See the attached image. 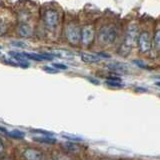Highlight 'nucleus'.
Here are the masks:
<instances>
[{"instance_id": "nucleus-21", "label": "nucleus", "mask_w": 160, "mask_h": 160, "mask_svg": "<svg viewBox=\"0 0 160 160\" xmlns=\"http://www.w3.org/2000/svg\"><path fill=\"white\" fill-rule=\"evenodd\" d=\"M43 69H44V71H46L48 73H57L58 72L57 69H54L53 67H49V66H44Z\"/></svg>"}, {"instance_id": "nucleus-4", "label": "nucleus", "mask_w": 160, "mask_h": 160, "mask_svg": "<svg viewBox=\"0 0 160 160\" xmlns=\"http://www.w3.org/2000/svg\"><path fill=\"white\" fill-rule=\"evenodd\" d=\"M58 22H59L58 12L54 9H48L44 14V23L46 25V27L53 30L57 27Z\"/></svg>"}, {"instance_id": "nucleus-14", "label": "nucleus", "mask_w": 160, "mask_h": 160, "mask_svg": "<svg viewBox=\"0 0 160 160\" xmlns=\"http://www.w3.org/2000/svg\"><path fill=\"white\" fill-rule=\"evenodd\" d=\"M106 84L109 87H114V88H121L123 87V85L120 83V81H115V80H107Z\"/></svg>"}, {"instance_id": "nucleus-9", "label": "nucleus", "mask_w": 160, "mask_h": 160, "mask_svg": "<svg viewBox=\"0 0 160 160\" xmlns=\"http://www.w3.org/2000/svg\"><path fill=\"white\" fill-rule=\"evenodd\" d=\"M24 156L26 157L27 160H40L41 155L38 151L33 149H27L26 151L24 152Z\"/></svg>"}, {"instance_id": "nucleus-23", "label": "nucleus", "mask_w": 160, "mask_h": 160, "mask_svg": "<svg viewBox=\"0 0 160 160\" xmlns=\"http://www.w3.org/2000/svg\"><path fill=\"white\" fill-rule=\"evenodd\" d=\"M31 132H36V133H41L44 135H52L51 132H48V131H44V130H31Z\"/></svg>"}, {"instance_id": "nucleus-20", "label": "nucleus", "mask_w": 160, "mask_h": 160, "mask_svg": "<svg viewBox=\"0 0 160 160\" xmlns=\"http://www.w3.org/2000/svg\"><path fill=\"white\" fill-rule=\"evenodd\" d=\"M53 67L56 68V69H60V70H66L67 69V66L64 64H61V63H54L53 64Z\"/></svg>"}, {"instance_id": "nucleus-18", "label": "nucleus", "mask_w": 160, "mask_h": 160, "mask_svg": "<svg viewBox=\"0 0 160 160\" xmlns=\"http://www.w3.org/2000/svg\"><path fill=\"white\" fill-rule=\"evenodd\" d=\"M11 44L13 45V46L19 47V48H24L25 46H26V44H25L24 42H21V41H12Z\"/></svg>"}, {"instance_id": "nucleus-25", "label": "nucleus", "mask_w": 160, "mask_h": 160, "mask_svg": "<svg viewBox=\"0 0 160 160\" xmlns=\"http://www.w3.org/2000/svg\"><path fill=\"white\" fill-rule=\"evenodd\" d=\"M87 79L89 80L90 82H91V83H93V84H95V85H98V84H99V81H98V80L94 79V78H90V77H88Z\"/></svg>"}, {"instance_id": "nucleus-7", "label": "nucleus", "mask_w": 160, "mask_h": 160, "mask_svg": "<svg viewBox=\"0 0 160 160\" xmlns=\"http://www.w3.org/2000/svg\"><path fill=\"white\" fill-rule=\"evenodd\" d=\"M80 57H81L82 61L85 63H98L100 61V57L98 55L88 53V52H82Z\"/></svg>"}, {"instance_id": "nucleus-1", "label": "nucleus", "mask_w": 160, "mask_h": 160, "mask_svg": "<svg viewBox=\"0 0 160 160\" xmlns=\"http://www.w3.org/2000/svg\"><path fill=\"white\" fill-rule=\"evenodd\" d=\"M138 31H137V27L135 25H131L129 26L127 33L125 35L124 38V42L121 45L119 50V54L123 55V56H126V55L130 52L131 48L134 46L135 44L138 42Z\"/></svg>"}, {"instance_id": "nucleus-13", "label": "nucleus", "mask_w": 160, "mask_h": 160, "mask_svg": "<svg viewBox=\"0 0 160 160\" xmlns=\"http://www.w3.org/2000/svg\"><path fill=\"white\" fill-rule=\"evenodd\" d=\"M25 56H26V58L34 60V61H42L43 60L41 54H37V53H25Z\"/></svg>"}, {"instance_id": "nucleus-6", "label": "nucleus", "mask_w": 160, "mask_h": 160, "mask_svg": "<svg viewBox=\"0 0 160 160\" xmlns=\"http://www.w3.org/2000/svg\"><path fill=\"white\" fill-rule=\"evenodd\" d=\"M94 39V29L92 26H86L81 31V40L84 45H89Z\"/></svg>"}, {"instance_id": "nucleus-11", "label": "nucleus", "mask_w": 160, "mask_h": 160, "mask_svg": "<svg viewBox=\"0 0 160 160\" xmlns=\"http://www.w3.org/2000/svg\"><path fill=\"white\" fill-rule=\"evenodd\" d=\"M33 140L36 142L45 143V144H54L56 143V139L49 137V136H43V137H33Z\"/></svg>"}, {"instance_id": "nucleus-15", "label": "nucleus", "mask_w": 160, "mask_h": 160, "mask_svg": "<svg viewBox=\"0 0 160 160\" xmlns=\"http://www.w3.org/2000/svg\"><path fill=\"white\" fill-rule=\"evenodd\" d=\"M154 43L157 48H160V30H158L154 35Z\"/></svg>"}, {"instance_id": "nucleus-3", "label": "nucleus", "mask_w": 160, "mask_h": 160, "mask_svg": "<svg viewBox=\"0 0 160 160\" xmlns=\"http://www.w3.org/2000/svg\"><path fill=\"white\" fill-rule=\"evenodd\" d=\"M65 33H66L67 40L73 45H77L81 40V30L76 24H69L66 27V32Z\"/></svg>"}, {"instance_id": "nucleus-8", "label": "nucleus", "mask_w": 160, "mask_h": 160, "mask_svg": "<svg viewBox=\"0 0 160 160\" xmlns=\"http://www.w3.org/2000/svg\"><path fill=\"white\" fill-rule=\"evenodd\" d=\"M18 33L22 37H29L32 35V29L26 23H21L18 27Z\"/></svg>"}, {"instance_id": "nucleus-5", "label": "nucleus", "mask_w": 160, "mask_h": 160, "mask_svg": "<svg viewBox=\"0 0 160 160\" xmlns=\"http://www.w3.org/2000/svg\"><path fill=\"white\" fill-rule=\"evenodd\" d=\"M138 46L142 53H147L151 49V36L146 31H143L138 36Z\"/></svg>"}, {"instance_id": "nucleus-19", "label": "nucleus", "mask_w": 160, "mask_h": 160, "mask_svg": "<svg viewBox=\"0 0 160 160\" xmlns=\"http://www.w3.org/2000/svg\"><path fill=\"white\" fill-rule=\"evenodd\" d=\"M41 56H42L43 60H48V61H51V60H53V55L50 54V53H42Z\"/></svg>"}, {"instance_id": "nucleus-27", "label": "nucleus", "mask_w": 160, "mask_h": 160, "mask_svg": "<svg viewBox=\"0 0 160 160\" xmlns=\"http://www.w3.org/2000/svg\"><path fill=\"white\" fill-rule=\"evenodd\" d=\"M156 85H157V86H159V87H160V82H157V83H156Z\"/></svg>"}, {"instance_id": "nucleus-17", "label": "nucleus", "mask_w": 160, "mask_h": 160, "mask_svg": "<svg viewBox=\"0 0 160 160\" xmlns=\"http://www.w3.org/2000/svg\"><path fill=\"white\" fill-rule=\"evenodd\" d=\"M63 137L69 139V140H72V141H81V138L80 137H76V136H72V135H67V134H63Z\"/></svg>"}, {"instance_id": "nucleus-22", "label": "nucleus", "mask_w": 160, "mask_h": 160, "mask_svg": "<svg viewBox=\"0 0 160 160\" xmlns=\"http://www.w3.org/2000/svg\"><path fill=\"white\" fill-rule=\"evenodd\" d=\"M134 63H135V64H136V65H137V66H138V67H140V68H143V69H144V68H146V69H147V68H149V67L147 66V65H145V64H143L142 62H140V61H138V60H134Z\"/></svg>"}, {"instance_id": "nucleus-28", "label": "nucleus", "mask_w": 160, "mask_h": 160, "mask_svg": "<svg viewBox=\"0 0 160 160\" xmlns=\"http://www.w3.org/2000/svg\"><path fill=\"white\" fill-rule=\"evenodd\" d=\"M0 48H1V46H0Z\"/></svg>"}, {"instance_id": "nucleus-26", "label": "nucleus", "mask_w": 160, "mask_h": 160, "mask_svg": "<svg viewBox=\"0 0 160 160\" xmlns=\"http://www.w3.org/2000/svg\"><path fill=\"white\" fill-rule=\"evenodd\" d=\"M3 149H4V146H3V144H2V142L0 141V153H1L2 151H3Z\"/></svg>"}, {"instance_id": "nucleus-2", "label": "nucleus", "mask_w": 160, "mask_h": 160, "mask_svg": "<svg viewBox=\"0 0 160 160\" xmlns=\"http://www.w3.org/2000/svg\"><path fill=\"white\" fill-rule=\"evenodd\" d=\"M117 37V32L115 27L112 25H104L99 29L98 32V39L99 41L104 45L112 44Z\"/></svg>"}, {"instance_id": "nucleus-10", "label": "nucleus", "mask_w": 160, "mask_h": 160, "mask_svg": "<svg viewBox=\"0 0 160 160\" xmlns=\"http://www.w3.org/2000/svg\"><path fill=\"white\" fill-rule=\"evenodd\" d=\"M107 67L112 70V71H117V72H125L126 71V66L122 63H111V64H108Z\"/></svg>"}, {"instance_id": "nucleus-24", "label": "nucleus", "mask_w": 160, "mask_h": 160, "mask_svg": "<svg viewBox=\"0 0 160 160\" xmlns=\"http://www.w3.org/2000/svg\"><path fill=\"white\" fill-rule=\"evenodd\" d=\"M97 55H98L99 57H103V58H110V57H111V56H110L109 54L105 53V52H99V53H98Z\"/></svg>"}, {"instance_id": "nucleus-16", "label": "nucleus", "mask_w": 160, "mask_h": 160, "mask_svg": "<svg viewBox=\"0 0 160 160\" xmlns=\"http://www.w3.org/2000/svg\"><path fill=\"white\" fill-rule=\"evenodd\" d=\"M5 32H6V25L2 21V19H0V36L5 34Z\"/></svg>"}, {"instance_id": "nucleus-12", "label": "nucleus", "mask_w": 160, "mask_h": 160, "mask_svg": "<svg viewBox=\"0 0 160 160\" xmlns=\"http://www.w3.org/2000/svg\"><path fill=\"white\" fill-rule=\"evenodd\" d=\"M9 137H12V138H16V139H22L25 136V133L20 131V130H12V131L7 132L6 133Z\"/></svg>"}]
</instances>
